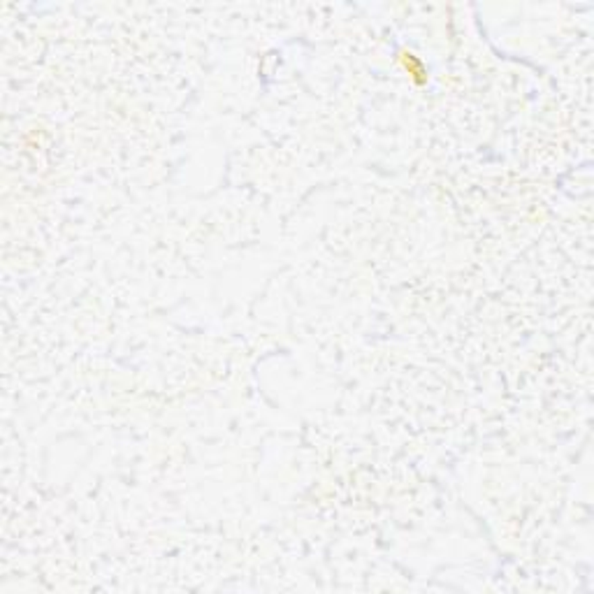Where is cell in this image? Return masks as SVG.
I'll use <instances>...</instances> for the list:
<instances>
[{
    "label": "cell",
    "instance_id": "6da1fadb",
    "mask_svg": "<svg viewBox=\"0 0 594 594\" xmlns=\"http://www.w3.org/2000/svg\"><path fill=\"white\" fill-rule=\"evenodd\" d=\"M399 61H402V68H404V72L413 79L415 84H425L427 82V68H425V63L420 61V56H415L413 51H402Z\"/></svg>",
    "mask_w": 594,
    "mask_h": 594
}]
</instances>
